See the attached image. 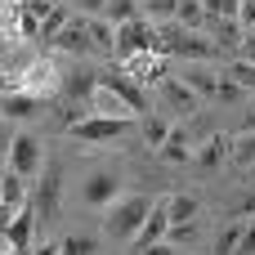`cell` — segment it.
I'll return each instance as SVG.
<instances>
[{"label": "cell", "mask_w": 255, "mask_h": 255, "mask_svg": "<svg viewBox=\"0 0 255 255\" xmlns=\"http://www.w3.org/2000/svg\"><path fill=\"white\" fill-rule=\"evenodd\" d=\"M9 170L22 175V179H36L45 170V148L36 134H13L9 139Z\"/></svg>", "instance_id": "5"}, {"label": "cell", "mask_w": 255, "mask_h": 255, "mask_svg": "<svg viewBox=\"0 0 255 255\" xmlns=\"http://www.w3.org/2000/svg\"><path fill=\"white\" fill-rule=\"evenodd\" d=\"M148 49H157V27H152L143 13L117 27V58H121V63L134 58V54H148Z\"/></svg>", "instance_id": "3"}, {"label": "cell", "mask_w": 255, "mask_h": 255, "mask_svg": "<svg viewBox=\"0 0 255 255\" xmlns=\"http://www.w3.org/2000/svg\"><path fill=\"white\" fill-rule=\"evenodd\" d=\"M121 67H126V72H130V76H134L143 90L166 81V54H157V49H148V54H134V58H126Z\"/></svg>", "instance_id": "11"}, {"label": "cell", "mask_w": 255, "mask_h": 255, "mask_svg": "<svg viewBox=\"0 0 255 255\" xmlns=\"http://www.w3.org/2000/svg\"><path fill=\"white\" fill-rule=\"evenodd\" d=\"M229 152H233V139L215 134V139H206V148L197 152V166H202V170H215V166H220V161H224Z\"/></svg>", "instance_id": "19"}, {"label": "cell", "mask_w": 255, "mask_h": 255, "mask_svg": "<svg viewBox=\"0 0 255 255\" xmlns=\"http://www.w3.org/2000/svg\"><path fill=\"white\" fill-rule=\"evenodd\" d=\"M139 4L148 18H175V9H179V0H139Z\"/></svg>", "instance_id": "31"}, {"label": "cell", "mask_w": 255, "mask_h": 255, "mask_svg": "<svg viewBox=\"0 0 255 255\" xmlns=\"http://www.w3.org/2000/svg\"><path fill=\"white\" fill-rule=\"evenodd\" d=\"M18 215V206H9L4 197H0V238H4V229H9V220Z\"/></svg>", "instance_id": "34"}, {"label": "cell", "mask_w": 255, "mask_h": 255, "mask_svg": "<svg viewBox=\"0 0 255 255\" xmlns=\"http://www.w3.org/2000/svg\"><path fill=\"white\" fill-rule=\"evenodd\" d=\"M9 206H27L31 197H27V179L22 175H13V170H4V193H0Z\"/></svg>", "instance_id": "25"}, {"label": "cell", "mask_w": 255, "mask_h": 255, "mask_svg": "<svg viewBox=\"0 0 255 255\" xmlns=\"http://www.w3.org/2000/svg\"><path fill=\"white\" fill-rule=\"evenodd\" d=\"M22 255H58V242H40V247H31V251H22Z\"/></svg>", "instance_id": "36"}, {"label": "cell", "mask_w": 255, "mask_h": 255, "mask_svg": "<svg viewBox=\"0 0 255 255\" xmlns=\"http://www.w3.org/2000/svg\"><path fill=\"white\" fill-rule=\"evenodd\" d=\"M238 54H242L247 63H255V36H251V31L242 36V45H238Z\"/></svg>", "instance_id": "35"}, {"label": "cell", "mask_w": 255, "mask_h": 255, "mask_svg": "<svg viewBox=\"0 0 255 255\" xmlns=\"http://www.w3.org/2000/svg\"><path fill=\"white\" fill-rule=\"evenodd\" d=\"M49 45H54V49H63V54H76V58H81V54H90V49H94V40H90L85 13H76V18H72V22L54 36V40H49Z\"/></svg>", "instance_id": "12"}, {"label": "cell", "mask_w": 255, "mask_h": 255, "mask_svg": "<svg viewBox=\"0 0 255 255\" xmlns=\"http://www.w3.org/2000/svg\"><path fill=\"white\" fill-rule=\"evenodd\" d=\"M166 233H170V211H166V197L161 202H152V211H148V220H143V229L130 238V251H148L152 242H166Z\"/></svg>", "instance_id": "9"}, {"label": "cell", "mask_w": 255, "mask_h": 255, "mask_svg": "<svg viewBox=\"0 0 255 255\" xmlns=\"http://www.w3.org/2000/svg\"><path fill=\"white\" fill-rule=\"evenodd\" d=\"M36 215H40V224H49V220H58V166H49L45 161V170H40V179H36Z\"/></svg>", "instance_id": "10"}, {"label": "cell", "mask_w": 255, "mask_h": 255, "mask_svg": "<svg viewBox=\"0 0 255 255\" xmlns=\"http://www.w3.org/2000/svg\"><path fill=\"white\" fill-rule=\"evenodd\" d=\"M166 134H170V126H166L161 117H143V143L161 148V143H166Z\"/></svg>", "instance_id": "29"}, {"label": "cell", "mask_w": 255, "mask_h": 255, "mask_svg": "<svg viewBox=\"0 0 255 255\" xmlns=\"http://www.w3.org/2000/svg\"><path fill=\"white\" fill-rule=\"evenodd\" d=\"M175 22H179V27H188V31L206 27V9H202V0H179V9H175Z\"/></svg>", "instance_id": "20"}, {"label": "cell", "mask_w": 255, "mask_h": 255, "mask_svg": "<svg viewBox=\"0 0 255 255\" xmlns=\"http://www.w3.org/2000/svg\"><path fill=\"white\" fill-rule=\"evenodd\" d=\"M0 4H4V0H0Z\"/></svg>", "instance_id": "40"}, {"label": "cell", "mask_w": 255, "mask_h": 255, "mask_svg": "<svg viewBox=\"0 0 255 255\" xmlns=\"http://www.w3.org/2000/svg\"><path fill=\"white\" fill-rule=\"evenodd\" d=\"M233 255H255V220L242 224V238H238V251Z\"/></svg>", "instance_id": "32"}, {"label": "cell", "mask_w": 255, "mask_h": 255, "mask_svg": "<svg viewBox=\"0 0 255 255\" xmlns=\"http://www.w3.org/2000/svg\"><path fill=\"white\" fill-rule=\"evenodd\" d=\"M0 193H4V166H0Z\"/></svg>", "instance_id": "37"}, {"label": "cell", "mask_w": 255, "mask_h": 255, "mask_svg": "<svg viewBox=\"0 0 255 255\" xmlns=\"http://www.w3.org/2000/svg\"><path fill=\"white\" fill-rule=\"evenodd\" d=\"M157 90H161V99H166L170 108H179V112H197V94L188 90V81H175V76H166Z\"/></svg>", "instance_id": "14"}, {"label": "cell", "mask_w": 255, "mask_h": 255, "mask_svg": "<svg viewBox=\"0 0 255 255\" xmlns=\"http://www.w3.org/2000/svg\"><path fill=\"white\" fill-rule=\"evenodd\" d=\"M148 211H152V197H143V193H121L112 206H103V229L112 233V242H130V238L143 229Z\"/></svg>", "instance_id": "1"}, {"label": "cell", "mask_w": 255, "mask_h": 255, "mask_svg": "<svg viewBox=\"0 0 255 255\" xmlns=\"http://www.w3.org/2000/svg\"><path fill=\"white\" fill-rule=\"evenodd\" d=\"M139 13H143V4H139V0H108V9H103V18H108V22H117V27H121V22H130V18H139Z\"/></svg>", "instance_id": "23"}, {"label": "cell", "mask_w": 255, "mask_h": 255, "mask_svg": "<svg viewBox=\"0 0 255 255\" xmlns=\"http://www.w3.org/2000/svg\"><path fill=\"white\" fill-rule=\"evenodd\" d=\"M229 81H238L247 94H255V63L247 58H238V63H229Z\"/></svg>", "instance_id": "27"}, {"label": "cell", "mask_w": 255, "mask_h": 255, "mask_svg": "<svg viewBox=\"0 0 255 255\" xmlns=\"http://www.w3.org/2000/svg\"><path fill=\"white\" fill-rule=\"evenodd\" d=\"M117 197H121V175H117V170H99V175H90V179H85V188H81V202H85V206H94V211L112 206Z\"/></svg>", "instance_id": "7"}, {"label": "cell", "mask_w": 255, "mask_h": 255, "mask_svg": "<svg viewBox=\"0 0 255 255\" xmlns=\"http://www.w3.org/2000/svg\"><path fill=\"white\" fill-rule=\"evenodd\" d=\"M67 22H72V9H67V4H54V9L40 18V36H45V40H54V36H58Z\"/></svg>", "instance_id": "21"}, {"label": "cell", "mask_w": 255, "mask_h": 255, "mask_svg": "<svg viewBox=\"0 0 255 255\" xmlns=\"http://www.w3.org/2000/svg\"><path fill=\"white\" fill-rule=\"evenodd\" d=\"M206 31H211V40L220 45V49H229V45H242V22L238 18H206Z\"/></svg>", "instance_id": "15"}, {"label": "cell", "mask_w": 255, "mask_h": 255, "mask_svg": "<svg viewBox=\"0 0 255 255\" xmlns=\"http://www.w3.org/2000/svg\"><path fill=\"white\" fill-rule=\"evenodd\" d=\"M76 4V13H85V18H99L103 9H108V0H72Z\"/></svg>", "instance_id": "33"}, {"label": "cell", "mask_w": 255, "mask_h": 255, "mask_svg": "<svg viewBox=\"0 0 255 255\" xmlns=\"http://www.w3.org/2000/svg\"><path fill=\"white\" fill-rule=\"evenodd\" d=\"M85 27H90L94 49H112V54H117V22H108V18L99 13V18H85Z\"/></svg>", "instance_id": "18"}, {"label": "cell", "mask_w": 255, "mask_h": 255, "mask_svg": "<svg viewBox=\"0 0 255 255\" xmlns=\"http://www.w3.org/2000/svg\"><path fill=\"white\" fill-rule=\"evenodd\" d=\"M157 152H161L166 166H184V161H193V143H188L184 126H170V134H166V143H161Z\"/></svg>", "instance_id": "13"}, {"label": "cell", "mask_w": 255, "mask_h": 255, "mask_svg": "<svg viewBox=\"0 0 255 255\" xmlns=\"http://www.w3.org/2000/svg\"><path fill=\"white\" fill-rule=\"evenodd\" d=\"M49 4H67V0H49Z\"/></svg>", "instance_id": "39"}, {"label": "cell", "mask_w": 255, "mask_h": 255, "mask_svg": "<svg viewBox=\"0 0 255 255\" xmlns=\"http://www.w3.org/2000/svg\"><path fill=\"white\" fill-rule=\"evenodd\" d=\"M90 112H99V117H134V112H130V103H126L121 94H112L108 85H99V90H94Z\"/></svg>", "instance_id": "16"}, {"label": "cell", "mask_w": 255, "mask_h": 255, "mask_svg": "<svg viewBox=\"0 0 255 255\" xmlns=\"http://www.w3.org/2000/svg\"><path fill=\"white\" fill-rule=\"evenodd\" d=\"M99 85H108L112 94H121L134 117H148V90H143L126 67H99Z\"/></svg>", "instance_id": "4"}, {"label": "cell", "mask_w": 255, "mask_h": 255, "mask_svg": "<svg viewBox=\"0 0 255 255\" xmlns=\"http://www.w3.org/2000/svg\"><path fill=\"white\" fill-rule=\"evenodd\" d=\"M58 255H99V242L90 233H67L58 242Z\"/></svg>", "instance_id": "24"}, {"label": "cell", "mask_w": 255, "mask_h": 255, "mask_svg": "<svg viewBox=\"0 0 255 255\" xmlns=\"http://www.w3.org/2000/svg\"><path fill=\"white\" fill-rule=\"evenodd\" d=\"M49 108L45 94H31V90H0V117L4 121H31Z\"/></svg>", "instance_id": "6"}, {"label": "cell", "mask_w": 255, "mask_h": 255, "mask_svg": "<svg viewBox=\"0 0 255 255\" xmlns=\"http://www.w3.org/2000/svg\"><path fill=\"white\" fill-rule=\"evenodd\" d=\"M229 157H233L238 166H251L255 161V130H247V134L233 139V152H229Z\"/></svg>", "instance_id": "26"}, {"label": "cell", "mask_w": 255, "mask_h": 255, "mask_svg": "<svg viewBox=\"0 0 255 255\" xmlns=\"http://www.w3.org/2000/svg\"><path fill=\"white\" fill-rule=\"evenodd\" d=\"M202 9H206V18H238L242 0H202Z\"/></svg>", "instance_id": "30"}, {"label": "cell", "mask_w": 255, "mask_h": 255, "mask_svg": "<svg viewBox=\"0 0 255 255\" xmlns=\"http://www.w3.org/2000/svg\"><path fill=\"white\" fill-rule=\"evenodd\" d=\"M0 255H18V251H9V247H4V251H0Z\"/></svg>", "instance_id": "38"}, {"label": "cell", "mask_w": 255, "mask_h": 255, "mask_svg": "<svg viewBox=\"0 0 255 255\" xmlns=\"http://www.w3.org/2000/svg\"><path fill=\"white\" fill-rule=\"evenodd\" d=\"M36 224H40V215H36V202H27V206H18V215L9 220V229H4V247L9 251H31V238H36Z\"/></svg>", "instance_id": "8"}, {"label": "cell", "mask_w": 255, "mask_h": 255, "mask_svg": "<svg viewBox=\"0 0 255 255\" xmlns=\"http://www.w3.org/2000/svg\"><path fill=\"white\" fill-rule=\"evenodd\" d=\"M166 211H170V224H197L202 202L193 193H175V197H166Z\"/></svg>", "instance_id": "17"}, {"label": "cell", "mask_w": 255, "mask_h": 255, "mask_svg": "<svg viewBox=\"0 0 255 255\" xmlns=\"http://www.w3.org/2000/svg\"><path fill=\"white\" fill-rule=\"evenodd\" d=\"M242 224H247V220H238V215L229 220V229H224V233H220V242H215V251H220V255H233V251H238V238H242Z\"/></svg>", "instance_id": "28"}, {"label": "cell", "mask_w": 255, "mask_h": 255, "mask_svg": "<svg viewBox=\"0 0 255 255\" xmlns=\"http://www.w3.org/2000/svg\"><path fill=\"white\" fill-rule=\"evenodd\" d=\"M184 81H188V90L197 99H215L220 94V76H211V72H184Z\"/></svg>", "instance_id": "22"}, {"label": "cell", "mask_w": 255, "mask_h": 255, "mask_svg": "<svg viewBox=\"0 0 255 255\" xmlns=\"http://www.w3.org/2000/svg\"><path fill=\"white\" fill-rule=\"evenodd\" d=\"M130 130H134V117H99V112H90L76 126H67V134L76 143H121Z\"/></svg>", "instance_id": "2"}]
</instances>
